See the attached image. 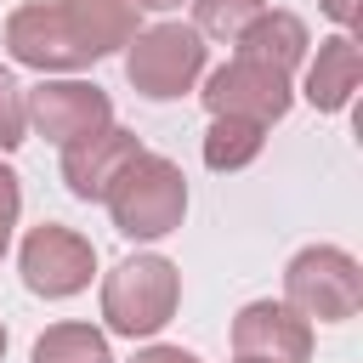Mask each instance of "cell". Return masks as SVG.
<instances>
[{
    "label": "cell",
    "instance_id": "7c38bea8",
    "mask_svg": "<svg viewBox=\"0 0 363 363\" xmlns=\"http://www.w3.org/2000/svg\"><path fill=\"white\" fill-rule=\"evenodd\" d=\"M363 79V51H357V34H329L318 40V57L306 62V102L318 113H340L352 102Z\"/></svg>",
    "mask_w": 363,
    "mask_h": 363
},
{
    "label": "cell",
    "instance_id": "44dd1931",
    "mask_svg": "<svg viewBox=\"0 0 363 363\" xmlns=\"http://www.w3.org/2000/svg\"><path fill=\"white\" fill-rule=\"evenodd\" d=\"M136 6H142V11H176L182 0H136Z\"/></svg>",
    "mask_w": 363,
    "mask_h": 363
},
{
    "label": "cell",
    "instance_id": "52a82bcc",
    "mask_svg": "<svg viewBox=\"0 0 363 363\" xmlns=\"http://www.w3.org/2000/svg\"><path fill=\"white\" fill-rule=\"evenodd\" d=\"M28 125L45 136V142H74V136H91V130H102V125H113V102H108V91L102 85H91V79H74V74H62V79H40L34 91H28Z\"/></svg>",
    "mask_w": 363,
    "mask_h": 363
},
{
    "label": "cell",
    "instance_id": "7a4b0ae2",
    "mask_svg": "<svg viewBox=\"0 0 363 363\" xmlns=\"http://www.w3.org/2000/svg\"><path fill=\"white\" fill-rule=\"evenodd\" d=\"M176 306H182V272L164 255H125L102 278V323H108V335L147 340L176 318Z\"/></svg>",
    "mask_w": 363,
    "mask_h": 363
},
{
    "label": "cell",
    "instance_id": "ac0fdd59",
    "mask_svg": "<svg viewBox=\"0 0 363 363\" xmlns=\"http://www.w3.org/2000/svg\"><path fill=\"white\" fill-rule=\"evenodd\" d=\"M17 216H23V182H17V170H11V164H0V255L11 250Z\"/></svg>",
    "mask_w": 363,
    "mask_h": 363
},
{
    "label": "cell",
    "instance_id": "4fadbf2b",
    "mask_svg": "<svg viewBox=\"0 0 363 363\" xmlns=\"http://www.w3.org/2000/svg\"><path fill=\"white\" fill-rule=\"evenodd\" d=\"M306 45H312V34H306V23L295 17V11H261L238 40H233V51L238 57H255V62H272V68H284V74H295L301 62H306Z\"/></svg>",
    "mask_w": 363,
    "mask_h": 363
},
{
    "label": "cell",
    "instance_id": "30bf717a",
    "mask_svg": "<svg viewBox=\"0 0 363 363\" xmlns=\"http://www.w3.org/2000/svg\"><path fill=\"white\" fill-rule=\"evenodd\" d=\"M136 153H142V136H136V130H125V125H102V130H91V136L62 142V182H68L74 199L102 204L108 187L119 182V170H125Z\"/></svg>",
    "mask_w": 363,
    "mask_h": 363
},
{
    "label": "cell",
    "instance_id": "8992f818",
    "mask_svg": "<svg viewBox=\"0 0 363 363\" xmlns=\"http://www.w3.org/2000/svg\"><path fill=\"white\" fill-rule=\"evenodd\" d=\"M17 272L28 284V295L40 301H68L79 289H91V272H96V244L62 221H40L28 227L23 250H17Z\"/></svg>",
    "mask_w": 363,
    "mask_h": 363
},
{
    "label": "cell",
    "instance_id": "9a60e30c",
    "mask_svg": "<svg viewBox=\"0 0 363 363\" xmlns=\"http://www.w3.org/2000/svg\"><path fill=\"white\" fill-rule=\"evenodd\" d=\"M28 363H113V352H108V335L96 323H51L34 340Z\"/></svg>",
    "mask_w": 363,
    "mask_h": 363
},
{
    "label": "cell",
    "instance_id": "ba28073f",
    "mask_svg": "<svg viewBox=\"0 0 363 363\" xmlns=\"http://www.w3.org/2000/svg\"><path fill=\"white\" fill-rule=\"evenodd\" d=\"M233 357H250V363H312V323L289 301H250L233 318Z\"/></svg>",
    "mask_w": 363,
    "mask_h": 363
},
{
    "label": "cell",
    "instance_id": "d6986e66",
    "mask_svg": "<svg viewBox=\"0 0 363 363\" xmlns=\"http://www.w3.org/2000/svg\"><path fill=\"white\" fill-rule=\"evenodd\" d=\"M130 363H204V357L187 352V346H164V340H153V346H142Z\"/></svg>",
    "mask_w": 363,
    "mask_h": 363
},
{
    "label": "cell",
    "instance_id": "7402d4cb",
    "mask_svg": "<svg viewBox=\"0 0 363 363\" xmlns=\"http://www.w3.org/2000/svg\"><path fill=\"white\" fill-rule=\"evenodd\" d=\"M0 357H6V323H0Z\"/></svg>",
    "mask_w": 363,
    "mask_h": 363
},
{
    "label": "cell",
    "instance_id": "8fae6325",
    "mask_svg": "<svg viewBox=\"0 0 363 363\" xmlns=\"http://www.w3.org/2000/svg\"><path fill=\"white\" fill-rule=\"evenodd\" d=\"M57 11L68 23L74 45L85 51V62L125 51L136 40V28H142V6L136 0H57Z\"/></svg>",
    "mask_w": 363,
    "mask_h": 363
},
{
    "label": "cell",
    "instance_id": "6da1fadb",
    "mask_svg": "<svg viewBox=\"0 0 363 363\" xmlns=\"http://www.w3.org/2000/svg\"><path fill=\"white\" fill-rule=\"evenodd\" d=\"M108 216H113V233L119 238H136V244H153V238H170L187 216V176L176 159L164 153H136L119 182L108 187Z\"/></svg>",
    "mask_w": 363,
    "mask_h": 363
},
{
    "label": "cell",
    "instance_id": "5b68a950",
    "mask_svg": "<svg viewBox=\"0 0 363 363\" xmlns=\"http://www.w3.org/2000/svg\"><path fill=\"white\" fill-rule=\"evenodd\" d=\"M204 108L210 119H255V125H278L295 102V74L255 62V57H227L210 79H204Z\"/></svg>",
    "mask_w": 363,
    "mask_h": 363
},
{
    "label": "cell",
    "instance_id": "ffe728a7",
    "mask_svg": "<svg viewBox=\"0 0 363 363\" xmlns=\"http://www.w3.org/2000/svg\"><path fill=\"white\" fill-rule=\"evenodd\" d=\"M318 6H323L329 23H340V34H352L363 23V0H318Z\"/></svg>",
    "mask_w": 363,
    "mask_h": 363
},
{
    "label": "cell",
    "instance_id": "e0dca14e",
    "mask_svg": "<svg viewBox=\"0 0 363 363\" xmlns=\"http://www.w3.org/2000/svg\"><path fill=\"white\" fill-rule=\"evenodd\" d=\"M28 142V91L17 85V74L0 62V153Z\"/></svg>",
    "mask_w": 363,
    "mask_h": 363
},
{
    "label": "cell",
    "instance_id": "2e32d148",
    "mask_svg": "<svg viewBox=\"0 0 363 363\" xmlns=\"http://www.w3.org/2000/svg\"><path fill=\"white\" fill-rule=\"evenodd\" d=\"M261 11H267V0H193V28L204 40H227L233 45Z\"/></svg>",
    "mask_w": 363,
    "mask_h": 363
},
{
    "label": "cell",
    "instance_id": "3957f363",
    "mask_svg": "<svg viewBox=\"0 0 363 363\" xmlns=\"http://www.w3.org/2000/svg\"><path fill=\"white\" fill-rule=\"evenodd\" d=\"M204 62L210 45L193 23H153L136 28V40L125 45V79L147 102H176L182 91H193L204 79Z\"/></svg>",
    "mask_w": 363,
    "mask_h": 363
},
{
    "label": "cell",
    "instance_id": "9c48e42d",
    "mask_svg": "<svg viewBox=\"0 0 363 363\" xmlns=\"http://www.w3.org/2000/svg\"><path fill=\"white\" fill-rule=\"evenodd\" d=\"M6 51H11V62L34 68V74H74V68H91L85 51L74 45V34H68L57 0H28V6H17V11L6 17Z\"/></svg>",
    "mask_w": 363,
    "mask_h": 363
},
{
    "label": "cell",
    "instance_id": "5bb4252c",
    "mask_svg": "<svg viewBox=\"0 0 363 363\" xmlns=\"http://www.w3.org/2000/svg\"><path fill=\"white\" fill-rule=\"evenodd\" d=\"M261 147H267V125H255V119H210V130H204L210 170H244L250 159H261Z\"/></svg>",
    "mask_w": 363,
    "mask_h": 363
},
{
    "label": "cell",
    "instance_id": "277c9868",
    "mask_svg": "<svg viewBox=\"0 0 363 363\" xmlns=\"http://www.w3.org/2000/svg\"><path fill=\"white\" fill-rule=\"evenodd\" d=\"M284 301L312 323H346L363 306V267L340 244H306L284 267Z\"/></svg>",
    "mask_w": 363,
    "mask_h": 363
},
{
    "label": "cell",
    "instance_id": "603a6c76",
    "mask_svg": "<svg viewBox=\"0 0 363 363\" xmlns=\"http://www.w3.org/2000/svg\"><path fill=\"white\" fill-rule=\"evenodd\" d=\"M233 363H250V357H233Z\"/></svg>",
    "mask_w": 363,
    "mask_h": 363
}]
</instances>
